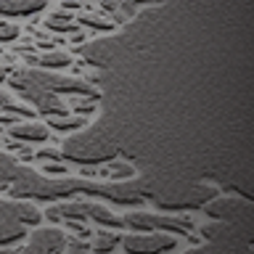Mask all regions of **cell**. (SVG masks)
Wrapping results in <instances>:
<instances>
[{
  "label": "cell",
  "instance_id": "obj_1",
  "mask_svg": "<svg viewBox=\"0 0 254 254\" xmlns=\"http://www.w3.org/2000/svg\"><path fill=\"white\" fill-rule=\"evenodd\" d=\"M11 193L16 198H37V201H59L74 193L85 196H101L117 204H140L151 196L148 183L143 180H111V183H95L85 178H43L32 167H21L19 178L11 183Z\"/></svg>",
  "mask_w": 254,
  "mask_h": 254
},
{
  "label": "cell",
  "instance_id": "obj_2",
  "mask_svg": "<svg viewBox=\"0 0 254 254\" xmlns=\"http://www.w3.org/2000/svg\"><path fill=\"white\" fill-rule=\"evenodd\" d=\"M13 90H19L21 95L27 93H71V95H87V98H98V90L93 85H87L85 79H74V77H61L53 71H43V69H21L11 77Z\"/></svg>",
  "mask_w": 254,
  "mask_h": 254
},
{
  "label": "cell",
  "instance_id": "obj_3",
  "mask_svg": "<svg viewBox=\"0 0 254 254\" xmlns=\"http://www.w3.org/2000/svg\"><path fill=\"white\" fill-rule=\"evenodd\" d=\"M59 154L61 159H69V162H77V164H101L117 154V143L106 135V122H101L90 127V130L69 138Z\"/></svg>",
  "mask_w": 254,
  "mask_h": 254
},
{
  "label": "cell",
  "instance_id": "obj_4",
  "mask_svg": "<svg viewBox=\"0 0 254 254\" xmlns=\"http://www.w3.org/2000/svg\"><path fill=\"white\" fill-rule=\"evenodd\" d=\"M212 186L204 183H190V186H178V188H167L164 193H151V198L156 201V206L162 209H190V206H204L214 198Z\"/></svg>",
  "mask_w": 254,
  "mask_h": 254
},
{
  "label": "cell",
  "instance_id": "obj_5",
  "mask_svg": "<svg viewBox=\"0 0 254 254\" xmlns=\"http://www.w3.org/2000/svg\"><path fill=\"white\" fill-rule=\"evenodd\" d=\"M59 220H69V222H79V220H93L98 225H106L111 230L117 228H125L122 217H117L111 209H106L103 204H95V201H61L53 206Z\"/></svg>",
  "mask_w": 254,
  "mask_h": 254
},
{
  "label": "cell",
  "instance_id": "obj_6",
  "mask_svg": "<svg viewBox=\"0 0 254 254\" xmlns=\"http://www.w3.org/2000/svg\"><path fill=\"white\" fill-rule=\"evenodd\" d=\"M122 222L127 228L138 230V233H190L193 222L188 217H172V214H159V212H130L127 217H122Z\"/></svg>",
  "mask_w": 254,
  "mask_h": 254
},
{
  "label": "cell",
  "instance_id": "obj_7",
  "mask_svg": "<svg viewBox=\"0 0 254 254\" xmlns=\"http://www.w3.org/2000/svg\"><path fill=\"white\" fill-rule=\"evenodd\" d=\"M201 209L209 214L214 222H230V225H246L249 228L252 217V201L244 196H222L212 198L209 204H204Z\"/></svg>",
  "mask_w": 254,
  "mask_h": 254
},
{
  "label": "cell",
  "instance_id": "obj_8",
  "mask_svg": "<svg viewBox=\"0 0 254 254\" xmlns=\"http://www.w3.org/2000/svg\"><path fill=\"white\" fill-rule=\"evenodd\" d=\"M206 244L220 246H252V233L246 225H230V222H206L201 228Z\"/></svg>",
  "mask_w": 254,
  "mask_h": 254
},
{
  "label": "cell",
  "instance_id": "obj_9",
  "mask_svg": "<svg viewBox=\"0 0 254 254\" xmlns=\"http://www.w3.org/2000/svg\"><path fill=\"white\" fill-rule=\"evenodd\" d=\"M122 246L127 254H164L178 246V238L170 233H132Z\"/></svg>",
  "mask_w": 254,
  "mask_h": 254
},
{
  "label": "cell",
  "instance_id": "obj_10",
  "mask_svg": "<svg viewBox=\"0 0 254 254\" xmlns=\"http://www.w3.org/2000/svg\"><path fill=\"white\" fill-rule=\"evenodd\" d=\"M66 246V236L59 228H37L29 236V244L16 249L13 254H61Z\"/></svg>",
  "mask_w": 254,
  "mask_h": 254
},
{
  "label": "cell",
  "instance_id": "obj_11",
  "mask_svg": "<svg viewBox=\"0 0 254 254\" xmlns=\"http://www.w3.org/2000/svg\"><path fill=\"white\" fill-rule=\"evenodd\" d=\"M27 236V230L19 220H16V201L0 198V246L16 244Z\"/></svg>",
  "mask_w": 254,
  "mask_h": 254
},
{
  "label": "cell",
  "instance_id": "obj_12",
  "mask_svg": "<svg viewBox=\"0 0 254 254\" xmlns=\"http://www.w3.org/2000/svg\"><path fill=\"white\" fill-rule=\"evenodd\" d=\"M27 101H32L37 106L40 114H48L51 119H64L66 117V103H64L59 95H51V93H27L24 95Z\"/></svg>",
  "mask_w": 254,
  "mask_h": 254
},
{
  "label": "cell",
  "instance_id": "obj_13",
  "mask_svg": "<svg viewBox=\"0 0 254 254\" xmlns=\"http://www.w3.org/2000/svg\"><path fill=\"white\" fill-rule=\"evenodd\" d=\"M8 132H11L16 140H27V143H43L48 138V127L37 125V122H13Z\"/></svg>",
  "mask_w": 254,
  "mask_h": 254
},
{
  "label": "cell",
  "instance_id": "obj_14",
  "mask_svg": "<svg viewBox=\"0 0 254 254\" xmlns=\"http://www.w3.org/2000/svg\"><path fill=\"white\" fill-rule=\"evenodd\" d=\"M45 8V0H0V16H32Z\"/></svg>",
  "mask_w": 254,
  "mask_h": 254
},
{
  "label": "cell",
  "instance_id": "obj_15",
  "mask_svg": "<svg viewBox=\"0 0 254 254\" xmlns=\"http://www.w3.org/2000/svg\"><path fill=\"white\" fill-rule=\"evenodd\" d=\"M16 220H19L21 225H40L43 212H40L32 201H16Z\"/></svg>",
  "mask_w": 254,
  "mask_h": 254
},
{
  "label": "cell",
  "instance_id": "obj_16",
  "mask_svg": "<svg viewBox=\"0 0 254 254\" xmlns=\"http://www.w3.org/2000/svg\"><path fill=\"white\" fill-rule=\"evenodd\" d=\"M186 254H252V246H220V244H206L198 249H188Z\"/></svg>",
  "mask_w": 254,
  "mask_h": 254
},
{
  "label": "cell",
  "instance_id": "obj_17",
  "mask_svg": "<svg viewBox=\"0 0 254 254\" xmlns=\"http://www.w3.org/2000/svg\"><path fill=\"white\" fill-rule=\"evenodd\" d=\"M40 66L43 69H66L71 64V56L64 53V51H51V53H43L40 56Z\"/></svg>",
  "mask_w": 254,
  "mask_h": 254
},
{
  "label": "cell",
  "instance_id": "obj_18",
  "mask_svg": "<svg viewBox=\"0 0 254 254\" xmlns=\"http://www.w3.org/2000/svg\"><path fill=\"white\" fill-rule=\"evenodd\" d=\"M19 170H21V164L16 162L13 156H8L0 151V183H13L19 178Z\"/></svg>",
  "mask_w": 254,
  "mask_h": 254
},
{
  "label": "cell",
  "instance_id": "obj_19",
  "mask_svg": "<svg viewBox=\"0 0 254 254\" xmlns=\"http://www.w3.org/2000/svg\"><path fill=\"white\" fill-rule=\"evenodd\" d=\"M45 27L53 32H77L79 24H77V19H71L66 13H53V16H48Z\"/></svg>",
  "mask_w": 254,
  "mask_h": 254
},
{
  "label": "cell",
  "instance_id": "obj_20",
  "mask_svg": "<svg viewBox=\"0 0 254 254\" xmlns=\"http://www.w3.org/2000/svg\"><path fill=\"white\" fill-rule=\"evenodd\" d=\"M48 127H53L56 132H74L79 127H85V117H64V119H51Z\"/></svg>",
  "mask_w": 254,
  "mask_h": 254
},
{
  "label": "cell",
  "instance_id": "obj_21",
  "mask_svg": "<svg viewBox=\"0 0 254 254\" xmlns=\"http://www.w3.org/2000/svg\"><path fill=\"white\" fill-rule=\"evenodd\" d=\"M119 244V236L117 233H95V241H93V254H109L114 246Z\"/></svg>",
  "mask_w": 254,
  "mask_h": 254
},
{
  "label": "cell",
  "instance_id": "obj_22",
  "mask_svg": "<svg viewBox=\"0 0 254 254\" xmlns=\"http://www.w3.org/2000/svg\"><path fill=\"white\" fill-rule=\"evenodd\" d=\"M0 111H11V114H29V109H24L19 106V103H13L11 101V95L0 90Z\"/></svg>",
  "mask_w": 254,
  "mask_h": 254
},
{
  "label": "cell",
  "instance_id": "obj_23",
  "mask_svg": "<svg viewBox=\"0 0 254 254\" xmlns=\"http://www.w3.org/2000/svg\"><path fill=\"white\" fill-rule=\"evenodd\" d=\"M77 24H82V27H93V29H109L111 27V21L109 19H98V16H79Z\"/></svg>",
  "mask_w": 254,
  "mask_h": 254
},
{
  "label": "cell",
  "instance_id": "obj_24",
  "mask_svg": "<svg viewBox=\"0 0 254 254\" xmlns=\"http://www.w3.org/2000/svg\"><path fill=\"white\" fill-rule=\"evenodd\" d=\"M64 252H66V254H87V252H90V246H87L85 241H66Z\"/></svg>",
  "mask_w": 254,
  "mask_h": 254
},
{
  "label": "cell",
  "instance_id": "obj_25",
  "mask_svg": "<svg viewBox=\"0 0 254 254\" xmlns=\"http://www.w3.org/2000/svg\"><path fill=\"white\" fill-rule=\"evenodd\" d=\"M111 178H117V183H119V178H130L132 175V167L130 164H111Z\"/></svg>",
  "mask_w": 254,
  "mask_h": 254
},
{
  "label": "cell",
  "instance_id": "obj_26",
  "mask_svg": "<svg viewBox=\"0 0 254 254\" xmlns=\"http://www.w3.org/2000/svg\"><path fill=\"white\" fill-rule=\"evenodd\" d=\"M16 35H19L16 27H0V40H13Z\"/></svg>",
  "mask_w": 254,
  "mask_h": 254
},
{
  "label": "cell",
  "instance_id": "obj_27",
  "mask_svg": "<svg viewBox=\"0 0 254 254\" xmlns=\"http://www.w3.org/2000/svg\"><path fill=\"white\" fill-rule=\"evenodd\" d=\"M43 170L51 172V175H61V172H64V164H45Z\"/></svg>",
  "mask_w": 254,
  "mask_h": 254
},
{
  "label": "cell",
  "instance_id": "obj_28",
  "mask_svg": "<svg viewBox=\"0 0 254 254\" xmlns=\"http://www.w3.org/2000/svg\"><path fill=\"white\" fill-rule=\"evenodd\" d=\"M64 8H71V11H77L79 3H71V0H69V3H64Z\"/></svg>",
  "mask_w": 254,
  "mask_h": 254
},
{
  "label": "cell",
  "instance_id": "obj_29",
  "mask_svg": "<svg viewBox=\"0 0 254 254\" xmlns=\"http://www.w3.org/2000/svg\"><path fill=\"white\" fill-rule=\"evenodd\" d=\"M0 79H3V69H0Z\"/></svg>",
  "mask_w": 254,
  "mask_h": 254
}]
</instances>
